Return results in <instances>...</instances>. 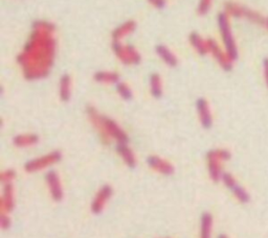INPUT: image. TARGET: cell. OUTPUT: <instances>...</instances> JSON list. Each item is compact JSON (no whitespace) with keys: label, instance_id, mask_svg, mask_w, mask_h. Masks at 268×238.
<instances>
[{"label":"cell","instance_id":"6da1fadb","mask_svg":"<svg viewBox=\"0 0 268 238\" xmlns=\"http://www.w3.org/2000/svg\"><path fill=\"white\" fill-rule=\"evenodd\" d=\"M230 153L227 149H215L207 155L210 177L214 182H218L222 179V162L230 160Z\"/></svg>","mask_w":268,"mask_h":238},{"label":"cell","instance_id":"7a4b0ae2","mask_svg":"<svg viewBox=\"0 0 268 238\" xmlns=\"http://www.w3.org/2000/svg\"><path fill=\"white\" fill-rule=\"evenodd\" d=\"M219 25H220V31H221L224 44H226L228 56L230 57L231 61H235L238 58V49H237L235 39L234 37H232L229 19L226 14H221L219 16Z\"/></svg>","mask_w":268,"mask_h":238},{"label":"cell","instance_id":"3957f363","mask_svg":"<svg viewBox=\"0 0 268 238\" xmlns=\"http://www.w3.org/2000/svg\"><path fill=\"white\" fill-rule=\"evenodd\" d=\"M221 180L239 202L243 203V204L249 202L250 198L248 192L237 182V180L234 178V175L230 173H223Z\"/></svg>","mask_w":268,"mask_h":238},{"label":"cell","instance_id":"277c9868","mask_svg":"<svg viewBox=\"0 0 268 238\" xmlns=\"http://www.w3.org/2000/svg\"><path fill=\"white\" fill-rule=\"evenodd\" d=\"M59 159H60V154H58V153L49 154L45 157L39 158V159H36V160H33V161L29 162L27 165H25V170H27L29 172L37 171V170L45 169L46 166H48L50 164L57 162Z\"/></svg>","mask_w":268,"mask_h":238},{"label":"cell","instance_id":"5b68a950","mask_svg":"<svg viewBox=\"0 0 268 238\" xmlns=\"http://www.w3.org/2000/svg\"><path fill=\"white\" fill-rule=\"evenodd\" d=\"M46 182L50 191L51 198L55 201H61L63 198V189L59 175L55 171H49L46 174Z\"/></svg>","mask_w":268,"mask_h":238},{"label":"cell","instance_id":"8992f818","mask_svg":"<svg viewBox=\"0 0 268 238\" xmlns=\"http://www.w3.org/2000/svg\"><path fill=\"white\" fill-rule=\"evenodd\" d=\"M111 195H112V188L109 186V185L103 186L100 189L91 206V210L94 213L98 214L101 212V211L104 209V207H105L107 201L110 199Z\"/></svg>","mask_w":268,"mask_h":238},{"label":"cell","instance_id":"52a82bcc","mask_svg":"<svg viewBox=\"0 0 268 238\" xmlns=\"http://www.w3.org/2000/svg\"><path fill=\"white\" fill-rule=\"evenodd\" d=\"M148 163L153 170L163 174H172L173 171H174V169H173V166L169 162L157 157H150Z\"/></svg>","mask_w":268,"mask_h":238},{"label":"cell","instance_id":"ba28073f","mask_svg":"<svg viewBox=\"0 0 268 238\" xmlns=\"http://www.w3.org/2000/svg\"><path fill=\"white\" fill-rule=\"evenodd\" d=\"M14 207V192L13 187L10 183H7L4 187L3 197L1 199V210L2 213L4 211H11Z\"/></svg>","mask_w":268,"mask_h":238},{"label":"cell","instance_id":"9c48e42d","mask_svg":"<svg viewBox=\"0 0 268 238\" xmlns=\"http://www.w3.org/2000/svg\"><path fill=\"white\" fill-rule=\"evenodd\" d=\"M198 110H199L202 125L205 128H210L212 126V116H211L209 105H207L205 101L203 100L199 101V102H198Z\"/></svg>","mask_w":268,"mask_h":238},{"label":"cell","instance_id":"30bf717a","mask_svg":"<svg viewBox=\"0 0 268 238\" xmlns=\"http://www.w3.org/2000/svg\"><path fill=\"white\" fill-rule=\"evenodd\" d=\"M213 227V217L210 213H204L201 217L200 238H211Z\"/></svg>","mask_w":268,"mask_h":238},{"label":"cell","instance_id":"8fae6325","mask_svg":"<svg viewBox=\"0 0 268 238\" xmlns=\"http://www.w3.org/2000/svg\"><path fill=\"white\" fill-rule=\"evenodd\" d=\"M120 152V155H122L123 159L125 160L126 164H128L129 166H134L135 165V159H134V156L133 154L131 153L130 149H128L127 147H123L119 149Z\"/></svg>","mask_w":268,"mask_h":238},{"label":"cell","instance_id":"7c38bea8","mask_svg":"<svg viewBox=\"0 0 268 238\" xmlns=\"http://www.w3.org/2000/svg\"><path fill=\"white\" fill-rule=\"evenodd\" d=\"M36 140L37 138L35 137V136H31V137H19L18 139H16V142L20 144V145H24V144H33L36 142Z\"/></svg>","mask_w":268,"mask_h":238},{"label":"cell","instance_id":"4fadbf2b","mask_svg":"<svg viewBox=\"0 0 268 238\" xmlns=\"http://www.w3.org/2000/svg\"><path fill=\"white\" fill-rule=\"evenodd\" d=\"M14 177H15V173H14L12 170H7V171L2 172V174H1V180H2L3 182H6V184H7V183H10L11 180L14 179Z\"/></svg>","mask_w":268,"mask_h":238},{"label":"cell","instance_id":"5bb4252c","mask_svg":"<svg viewBox=\"0 0 268 238\" xmlns=\"http://www.w3.org/2000/svg\"><path fill=\"white\" fill-rule=\"evenodd\" d=\"M263 74H264L265 84L268 88V57L263 60Z\"/></svg>","mask_w":268,"mask_h":238},{"label":"cell","instance_id":"9a60e30c","mask_svg":"<svg viewBox=\"0 0 268 238\" xmlns=\"http://www.w3.org/2000/svg\"><path fill=\"white\" fill-rule=\"evenodd\" d=\"M1 227L2 229H7L10 227V219H8V217H6L4 214H2L1 216Z\"/></svg>","mask_w":268,"mask_h":238},{"label":"cell","instance_id":"2e32d148","mask_svg":"<svg viewBox=\"0 0 268 238\" xmlns=\"http://www.w3.org/2000/svg\"><path fill=\"white\" fill-rule=\"evenodd\" d=\"M212 0H201V4H200V8L202 12H205V10H207V7L210 6Z\"/></svg>","mask_w":268,"mask_h":238},{"label":"cell","instance_id":"e0dca14e","mask_svg":"<svg viewBox=\"0 0 268 238\" xmlns=\"http://www.w3.org/2000/svg\"><path fill=\"white\" fill-rule=\"evenodd\" d=\"M264 28H265L266 30H268V17H266V18H265V23H264Z\"/></svg>","mask_w":268,"mask_h":238},{"label":"cell","instance_id":"ac0fdd59","mask_svg":"<svg viewBox=\"0 0 268 238\" xmlns=\"http://www.w3.org/2000/svg\"><path fill=\"white\" fill-rule=\"evenodd\" d=\"M219 238H228V237H227L226 235H220V236H219Z\"/></svg>","mask_w":268,"mask_h":238}]
</instances>
